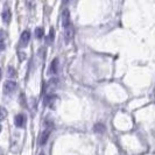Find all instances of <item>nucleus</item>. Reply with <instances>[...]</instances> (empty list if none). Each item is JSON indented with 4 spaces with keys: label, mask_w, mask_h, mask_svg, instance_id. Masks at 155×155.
<instances>
[{
    "label": "nucleus",
    "mask_w": 155,
    "mask_h": 155,
    "mask_svg": "<svg viewBox=\"0 0 155 155\" xmlns=\"http://www.w3.org/2000/svg\"><path fill=\"white\" fill-rule=\"evenodd\" d=\"M16 89V83L13 81H6L2 86V91L5 94H11Z\"/></svg>",
    "instance_id": "1"
},
{
    "label": "nucleus",
    "mask_w": 155,
    "mask_h": 155,
    "mask_svg": "<svg viewBox=\"0 0 155 155\" xmlns=\"http://www.w3.org/2000/svg\"><path fill=\"white\" fill-rule=\"evenodd\" d=\"M61 23H62V26L64 28L71 26V23H70V12L69 9H67V8L63 9L62 15H61Z\"/></svg>",
    "instance_id": "2"
},
{
    "label": "nucleus",
    "mask_w": 155,
    "mask_h": 155,
    "mask_svg": "<svg viewBox=\"0 0 155 155\" xmlns=\"http://www.w3.org/2000/svg\"><path fill=\"white\" fill-rule=\"evenodd\" d=\"M64 38H65V42L69 43L70 41L74 38V28L72 26H69L67 28H64Z\"/></svg>",
    "instance_id": "3"
},
{
    "label": "nucleus",
    "mask_w": 155,
    "mask_h": 155,
    "mask_svg": "<svg viewBox=\"0 0 155 155\" xmlns=\"http://www.w3.org/2000/svg\"><path fill=\"white\" fill-rule=\"evenodd\" d=\"M29 39H31V33L29 31H23L22 34H21V39H20V43L22 47H26L29 42Z\"/></svg>",
    "instance_id": "4"
},
{
    "label": "nucleus",
    "mask_w": 155,
    "mask_h": 155,
    "mask_svg": "<svg viewBox=\"0 0 155 155\" xmlns=\"http://www.w3.org/2000/svg\"><path fill=\"white\" fill-rule=\"evenodd\" d=\"M1 19L5 23H9L11 19H12V13H11V9L9 8H5L2 12H1Z\"/></svg>",
    "instance_id": "5"
},
{
    "label": "nucleus",
    "mask_w": 155,
    "mask_h": 155,
    "mask_svg": "<svg viewBox=\"0 0 155 155\" xmlns=\"http://www.w3.org/2000/svg\"><path fill=\"white\" fill-rule=\"evenodd\" d=\"M50 130L48 128V130H45L43 133L41 134V138H40V145L41 146H43V145H46L47 141H48V138H49V135H50Z\"/></svg>",
    "instance_id": "6"
},
{
    "label": "nucleus",
    "mask_w": 155,
    "mask_h": 155,
    "mask_svg": "<svg viewBox=\"0 0 155 155\" xmlns=\"http://www.w3.org/2000/svg\"><path fill=\"white\" fill-rule=\"evenodd\" d=\"M25 121H26V118L23 114H18L14 118V124H15L16 127H22L25 125Z\"/></svg>",
    "instance_id": "7"
},
{
    "label": "nucleus",
    "mask_w": 155,
    "mask_h": 155,
    "mask_svg": "<svg viewBox=\"0 0 155 155\" xmlns=\"http://www.w3.org/2000/svg\"><path fill=\"white\" fill-rule=\"evenodd\" d=\"M57 69H58V60H57V58H54L51 64H50V68H49V74L55 75V74L57 72Z\"/></svg>",
    "instance_id": "8"
},
{
    "label": "nucleus",
    "mask_w": 155,
    "mask_h": 155,
    "mask_svg": "<svg viewBox=\"0 0 155 155\" xmlns=\"http://www.w3.org/2000/svg\"><path fill=\"white\" fill-rule=\"evenodd\" d=\"M93 131L96 133H101V134H103V133L106 131V128H105V126L101 124V123H98V124H96L94 126H93Z\"/></svg>",
    "instance_id": "9"
},
{
    "label": "nucleus",
    "mask_w": 155,
    "mask_h": 155,
    "mask_svg": "<svg viewBox=\"0 0 155 155\" xmlns=\"http://www.w3.org/2000/svg\"><path fill=\"white\" fill-rule=\"evenodd\" d=\"M43 34H45V31H43L42 27H38V28L35 29V36H36L38 39H42V38H43Z\"/></svg>",
    "instance_id": "10"
},
{
    "label": "nucleus",
    "mask_w": 155,
    "mask_h": 155,
    "mask_svg": "<svg viewBox=\"0 0 155 155\" xmlns=\"http://www.w3.org/2000/svg\"><path fill=\"white\" fill-rule=\"evenodd\" d=\"M6 116H7V111L5 109H0V120L1 119H5Z\"/></svg>",
    "instance_id": "11"
},
{
    "label": "nucleus",
    "mask_w": 155,
    "mask_h": 155,
    "mask_svg": "<svg viewBox=\"0 0 155 155\" xmlns=\"http://www.w3.org/2000/svg\"><path fill=\"white\" fill-rule=\"evenodd\" d=\"M15 75H16L15 70L13 69L12 67H9V68H8V76H11V77H13V76H15Z\"/></svg>",
    "instance_id": "12"
},
{
    "label": "nucleus",
    "mask_w": 155,
    "mask_h": 155,
    "mask_svg": "<svg viewBox=\"0 0 155 155\" xmlns=\"http://www.w3.org/2000/svg\"><path fill=\"white\" fill-rule=\"evenodd\" d=\"M54 40V29H50L49 33V41H53Z\"/></svg>",
    "instance_id": "13"
},
{
    "label": "nucleus",
    "mask_w": 155,
    "mask_h": 155,
    "mask_svg": "<svg viewBox=\"0 0 155 155\" xmlns=\"http://www.w3.org/2000/svg\"><path fill=\"white\" fill-rule=\"evenodd\" d=\"M0 77H1V69H0Z\"/></svg>",
    "instance_id": "14"
},
{
    "label": "nucleus",
    "mask_w": 155,
    "mask_h": 155,
    "mask_svg": "<svg viewBox=\"0 0 155 155\" xmlns=\"http://www.w3.org/2000/svg\"><path fill=\"white\" fill-rule=\"evenodd\" d=\"M0 131H1V126H0Z\"/></svg>",
    "instance_id": "15"
},
{
    "label": "nucleus",
    "mask_w": 155,
    "mask_h": 155,
    "mask_svg": "<svg viewBox=\"0 0 155 155\" xmlns=\"http://www.w3.org/2000/svg\"><path fill=\"white\" fill-rule=\"evenodd\" d=\"M40 155H45V154H40Z\"/></svg>",
    "instance_id": "16"
}]
</instances>
